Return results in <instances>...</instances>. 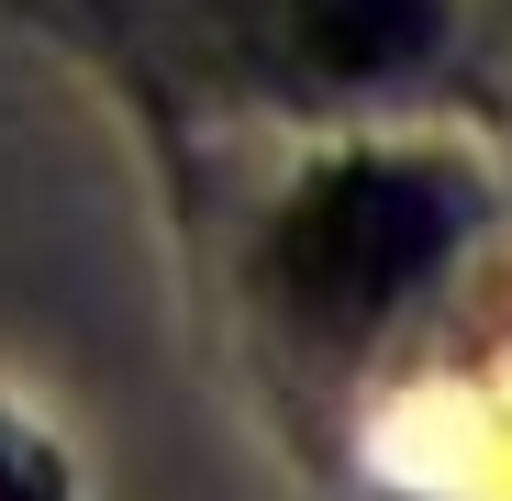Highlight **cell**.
Listing matches in <instances>:
<instances>
[{
	"label": "cell",
	"instance_id": "cell-1",
	"mask_svg": "<svg viewBox=\"0 0 512 501\" xmlns=\"http://www.w3.org/2000/svg\"><path fill=\"white\" fill-rule=\"evenodd\" d=\"M457 234V201L423 179V167H334V179H312L279 223V290L334 323V334H368L379 312H401L423 279H435Z\"/></svg>",
	"mask_w": 512,
	"mask_h": 501
},
{
	"label": "cell",
	"instance_id": "cell-2",
	"mask_svg": "<svg viewBox=\"0 0 512 501\" xmlns=\"http://www.w3.org/2000/svg\"><path fill=\"white\" fill-rule=\"evenodd\" d=\"M279 23L323 78H401L446 12L435 0H279Z\"/></svg>",
	"mask_w": 512,
	"mask_h": 501
}]
</instances>
